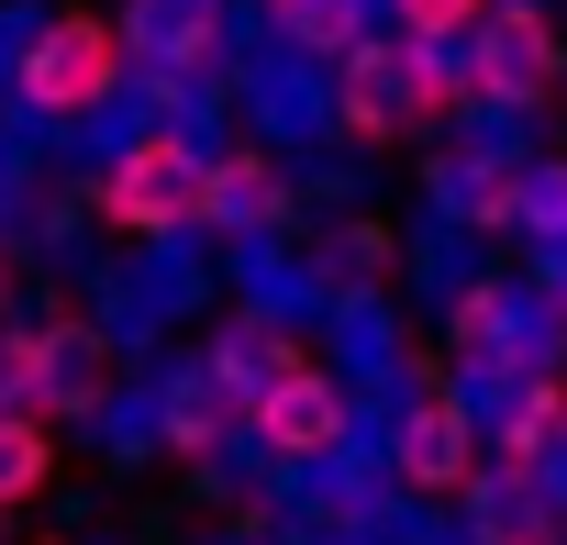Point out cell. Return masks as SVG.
<instances>
[{"instance_id":"1","label":"cell","mask_w":567,"mask_h":545,"mask_svg":"<svg viewBox=\"0 0 567 545\" xmlns=\"http://www.w3.org/2000/svg\"><path fill=\"white\" fill-rule=\"evenodd\" d=\"M123 56H134L123 23H101V12H34L23 56H12V90H23L34 123H90L123 90Z\"/></svg>"},{"instance_id":"14","label":"cell","mask_w":567,"mask_h":545,"mask_svg":"<svg viewBox=\"0 0 567 545\" xmlns=\"http://www.w3.org/2000/svg\"><path fill=\"white\" fill-rule=\"evenodd\" d=\"M390 12H401V34H412V45H467V34L501 12V0H390Z\"/></svg>"},{"instance_id":"6","label":"cell","mask_w":567,"mask_h":545,"mask_svg":"<svg viewBox=\"0 0 567 545\" xmlns=\"http://www.w3.org/2000/svg\"><path fill=\"white\" fill-rule=\"evenodd\" d=\"M390 479H401V490H478V479H489V467H478V423H467L456 390H423V401L401 412Z\"/></svg>"},{"instance_id":"2","label":"cell","mask_w":567,"mask_h":545,"mask_svg":"<svg viewBox=\"0 0 567 545\" xmlns=\"http://www.w3.org/2000/svg\"><path fill=\"white\" fill-rule=\"evenodd\" d=\"M200 178H212V156H200L178 123H156V134H134V145L90 178V200H101L112 234H178V223H200Z\"/></svg>"},{"instance_id":"15","label":"cell","mask_w":567,"mask_h":545,"mask_svg":"<svg viewBox=\"0 0 567 545\" xmlns=\"http://www.w3.org/2000/svg\"><path fill=\"white\" fill-rule=\"evenodd\" d=\"M512 323H523V312H512V290H501V279L456 301V346H467V357H501V346H512Z\"/></svg>"},{"instance_id":"9","label":"cell","mask_w":567,"mask_h":545,"mask_svg":"<svg viewBox=\"0 0 567 545\" xmlns=\"http://www.w3.org/2000/svg\"><path fill=\"white\" fill-rule=\"evenodd\" d=\"M156 68H200L223 45V0H134V23H123Z\"/></svg>"},{"instance_id":"10","label":"cell","mask_w":567,"mask_h":545,"mask_svg":"<svg viewBox=\"0 0 567 545\" xmlns=\"http://www.w3.org/2000/svg\"><path fill=\"white\" fill-rule=\"evenodd\" d=\"M434 189H445V212L478 223V234H512V223H523V167H501V156H456Z\"/></svg>"},{"instance_id":"17","label":"cell","mask_w":567,"mask_h":545,"mask_svg":"<svg viewBox=\"0 0 567 545\" xmlns=\"http://www.w3.org/2000/svg\"><path fill=\"white\" fill-rule=\"evenodd\" d=\"M379 267H390V234H368V223H357L346 245H323V290H368Z\"/></svg>"},{"instance_id":"4","label":"cell","mask_w":567,"mask_h":545,"mask_svg":"<svg viewBox=\"0 0 567 545\" xmlns=\"http://www.w3.org/2000/svg\"><path fill=\"white\" fill-rule=\"evenodd\" d=\"M467 56H478V90L512 101V112H534V101L567 90V45H556V23H545V0H501V12L467 34Z\"/></svg>"},{"instance_id":"3","label":"cell","mask_w":567,"mask_h":545,"mask_svg":"<svg viewBox=\"0 0 567 545\" xmlns=\"http://www.w3.org/2000/svg\"><path fill=\"white\" fill-rule=\"evenodd\" d=\"M346 423H357V401H346L334 368H278V379L256 390V412H245V434H256L278 467H323V456L346 445Z\"/></svg>"},{"instance_id":"5","label":"cell","mask_w":567,"mask_h":545,"mask_svg":"<svg viewBox=\"0 0 567 545\" xmlns=\"http://www.w3.org/2000/svg\"><path fill=\"white\" fill-rule=\"evenodd\" d=\"M334 123L346 134H412V123H434V101H423V45L401 34V45H357L346 56V90H334Z\"/></svg>"},{"instance_id":"11","label":"cell","mask_w":567,"mask_h":545,"mask_svg":"<svg viewBox=\"0 0 567 545\" xmlns=\"http://www.w3.org/2000/svg\"><path fill=\"white\" fill-rule=\"evenodd\" d=\"M56 346L68 335H0V412H45L56 401Z\"/></svg>"},{"instance_id":"12","label":"cell","mask_w":567,"mask_h":545,"mask_svg":"<svg viewBox=\"0 0 567 545\" xmlns=\"http://www.w3.org/2000/svg\"><path fill=\"white\" fill-rule=\"evenodd\" d=\"M45 467H56L45 412H0V512H12V501H34V490H45Z\"/></svg>"},{"instance_id":"19","label":"cell","mask_w":567,"mask_h":545,"mask_svg":"<svg viewBox=\"0 0 567 545\" xmlns=\"http://www.w3.org/2000/svg\"><path fill=\"white\" fill-rule=\"evenodd\" d=\"M0 301H12V256H0Z\"/></svg>"},{"instance_id":"16","label":"cell","mask_w":567,"mask_h":545,"mask_svg":"<svg viewBox=\"0 0 567 545\" xmlns=\"http://www.w3.org/2000/svg\"><path fill=\"white\" fill-rule=\"evenodd\" d=\"M523 234L567 245V156H556V167H523Z\"/></svg>"},{"instance_id":"7","label":"cell","mask_w":567,"mask_h":545,"mask_svg":"<svg viewBox=\"0 0 567 545\" xmlns=\"http://www.w3.org/2000/svg\"><path fill=\"white\" fill-rule=\"evenodd\" d=\"M278 212H290V167H278L267 145L212 156V178H200V223H223V234H267Z\"/></svg>"},{"instance_id":"8","label":"cell","mask_w":567,"mask_h":545,"mask_svg":"<svg viewBox=\"0 0 567 545\" xmlns=\"http://www.w3.org/2000/svg\"><path fill=\"white\" fill-rule=\"evenodd\" d=\"M245 412H256V401L200 357V368L167 390V412H156V423H167V456H212V445H234V434H245Z\"/></svg>"},{"instance_id":"13","label":"cell","mask_w":567,"mask_h":545,"mask_svg":"<svg viewBox=\"0 0 567 545\" xmlns=\"http://www.w3.org/2000/svg\"><path fill=\"white\" fill-rule=\"evenodd\" d=\"M267 12H278V34H301L323 56H357V0H267Z\"/></svg>"},{"instance_id":"18","label":"cell","mask_w":567,"mask_h":545,"mask_svg":"<svg viewBox=\"0 0 567 545\" xmlns=\"http://www.w3.org/2000/svg\"><path fill=\"white\" fill-rule=\"evenodd\" d=\"M101 401V346H56V401L45 412H90Z\"/></svg>"}]
</instances>
